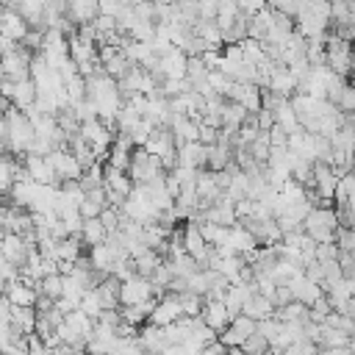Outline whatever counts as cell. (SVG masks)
Here are the masks:
<instances>
[{"mask_svg":"<svg viewBox=\"0 0 355 355\" xmlns=\"http://www.w3.org/2000/svg\"><path fill=\"white\" fill-rule=\"evenodd\" d=\"M275 302L269 300V297H263L261 291H255L247 302H244V313L250 316V319H255V322H261V319H269V316H275Z\"/></svg>","mask_w":355,"mask_h":355,"instance_id":"obj_21","label":"cell"},{"mask_svg":"<svg viewBox=\"0 0 355 355\" xmlns=\"http://www.w3.org/2000/svg\"><path fill=\"white\" fill-rule=\"evenodd\" d=\"M338 252H341V250H338L336 241H322V244H316V261H322V263H324V261H336Z\"/></svg>","mask_w":355,"mask_h":355,"instance_id":"obj_40","label":"cell"},{"mask_svg":"<svg viewBox=\"0 0 355 355\" xmlns=\"http://www.w3.org/2000/svg\"><path fill=\"white\" fill-rule=\"evenodd\" d=\"M255 116H258V125H261V130H269V128L277 122V119H275V111H269V108H261Z\"/></svg>","mask_w":355,"mask_h":355,"instance_id":"obj_48","label":"cell"},{"mask_svg":"<svg viewBox=\"0 0 355 355\" xmlns=\"http://www.w3.org/2000/svg\"><path fill=\"white\" fill-rule=\"evenodd\" d=\"M288 136H291V133H288L283 125H277V122L269 128V139H272V147H288Z\"/></svg>","mask_w":355,"mask_h":355,"instance_id":"obj_41","label":"cell"},{"mask_svg":"<svg viewBox=\"0 0 355 355\" xmlns=\"http://www.w3.org/2000/svg\"><path fill=\"white\" fill-rule=\"evenodd\" d=\"M186 69H189V55L180 50V47H172L166 55H161V64H158V78H186Z\"/></svg>","mask_w":355,"mask_h":355,"instance_id":"obj_11","label":"cell"},{"mask_svg":"<svg viewBox=\"0 0 355 355\" xmlns=\"http://www.w3.org/2000/svg\"><path fill=\"white\" fill-rule=\"evenodd\" d=\"M80 214H83V219H92V216H100V214H103V205L86 197V200L80 202Z\"/></svg>","mask_w":355,"mask_h":355,"instance_id":"obj_45","label":"cell"},{"mask_svg":"<svg viewBox=\"0 0 355 355\" xmlns=\"http://www.w3.org/2000/svg\"><path fill=\"white\" fill-rule=\"evenodd\" d=\"M119 300L122 305H141L147 300H161L153 280L150 277H141V275H133L130 280H122V291H119Z\"/></svg>","mask_w":355,"mask_h":355,"instance_id":"obj_4","label":"cell"},{"mask_svg":"<svg viewBox=\"0 0 355 355\" xmlns=\"http://www.w3.org/2000/svg\"><path fill=\"white\" fill-rule=\"evenodd\" d=\"M222 8V0H200V17L202 19H216Z\"/></svg>","mask_w":355,"mask_h":355,"instance_id":"obj_42","label":"cell"},{"mask_svg":"<svg viewBox=\"0 0 355 355\" xmlns=\"http://www.w3.org/2000/svg\"><path fill=\"white\" fill-rule=\"evenodd\" d=\"M275 119H277V125H283L288 133H294V130L302 128V125H300V116H297V111H294V105H291V100H280V105L275 108Z\"/></svg>","mask_w":355,"mask_h":355,"instance_id":"obj_26","label":"cell"},{"mask_svg":"<svg viewBox=\"0 0 355 355\" xmlns=\"http://www.w3.org/2000/svg\"><path fill=\"white\" fill-rule=\"evenodd\" d=\"M347 283H349V291L355 294V275H352V277H347Z\"/></svg>","mask_w":355,"mask_h":355,"instance_id":"obj_51","label":"cell"},{"mask_svg":"<svg viewBox=\"0 0 355 355\" xmlns=\"http://www.w3.org/2000/svg\"><path fill=\"white\" fill-rule=\"evenodd\" d=\"M80 311H86L92 319H97V316L103 313V302H100V297H97L94 288H89V291L83 294V300H80Z\"/></svg>","mask_w":355,"mask_h":355,"instance_id":"obj_35","label":"cell"},{"mask_svg":"<svg viewBox=\"0 0 355 355\" xmlns=\"http://www.w3.org/2000/svg\"><path fill=\"white\" fill-rule=\"evenodd\" d=\"M336 244L338 250H347V252H355V227H338L336 230Z\"/></svg>","mask_w":355,"mask_h":355,"instance_id":"obj_39","label":"cell"},{"mask_svg":"<svg viewBox=\"0 0 355 355\" xmlns=\"http://www.w3.org/2000/svg\"><path fill=\"white\" fill-rule=\"evenodd\" d=\"M80 236H83V241H86V244H89V250H92V247H97V244H105V241H108V227L103 225V219H100V216H92V219H86V222H83Z\"/></svg>","mask_w":355,"mask_h":355,"instance_id":"obj_23","label":"cell"},{"mask_svg":"<svg viewBox=\"0 0 355 355\" xmlns=\"http://www.w3.org/2000/svg\"><path fill=\"white\" fill-rule=\"evenodd\" d=\"M233 153H236V147H230V144H211L208 147V169H214V172H222L230 161H233Z\"/></svg>","mask_w":355,"mask_h":355,"instance_id":"obj_24","label":"cell"},{"mask_svg":"<svg viewBox=\"0 0 355 355\" xmlns=\"http://www.w3.org/2000/svg\"><path fill=\"white\" fill-rule=\"evenodd\" d=\"M227 355H250V352H244L241 347H230V352H227Z\"/></svg>","mask_w":355,"mask_h":355,"instance_id":"obj_50","label":"cell"},{"mask_svg":"<svg viewBox=\"0 0 355 355\" xmlns=\"http://www.w3.org/2000/svg\"><path fill=\"white\" fill-rule=\"evenodd\" d=\"M25 169L31 175L33 183H42V186H61L53 164H50V155H25Z\"/></svg>","mask_w":355,"mask_h":355,"instance_id":"obj_7","label":"cell"},{"mask_svg":"<svg viewBox=\"0 0 355 355\" xmlns=\"http://www.w3.org/2000/svg\"><path fill=\"white\" fill-rule=\"evenodd\" d=\"M333 311H336V308H333L330 297H327V294H322V297H319V300H316V302L311 305V319L322 324V322H324V319H327V316H330Z\"/></svg>","mask_w":355,"mask_h":355,"instance_id":"obj_34","label":"cell"},{"mask_svg":"<svg viewBox=\"0 0 355 355\" xmlns=\"http://www.w3.org/2000/svg\"><path fill=\"white\" fill-rule=\"evenodd\" d=\"M3 294H6L14 305H33V308H36V300H39V291H36L31 283H25L22 277H19L17 283H11Z\"/></svg>","mask_w":355,"mask_h":355,"instance_id":"obj_22","label":"cell"},{"mask_svg":"<svg viewBox=\"0 0 355 355\" xmlns=\"http://www.w3.org/2000/svg\"><path fill=\"white\" fill-rule=\"evenodd\" d=\"M272 31H275V11L272 8H263V11L252 14V19H250V39L266 42Z\"/></svg>","mask_w":355,"mask_h":355,"instance_id":"obj_19","label":"cell"},{"mask_svg":"<svg viewBox=\"0 0 355 355\" xmlns=\"http://www.w3.org/2000/svg\"><path fill=\"white\" fill-rule=\"evenodd\" d=\"M3 116L8 122V147H6V153H14V155H22L25 158L28 150H31V144L36 141V125L31 122L28 111H22L17 105H11Z\"/></svg>","mask_w":355,"mask_h":355,"instance_id":"obj_1","label":"cell"},{"mask_svg":"<svg viewBox=\"0 0 355 355\" xmlns=\"http://www.w3.org/2000/svg\"><path fill=\"white\" fill-rule=\"evenodd\" d=\"M11 100L17 108L28 111L36 100H39V89L33 83V78H25V80H14V92H11Z\"/></svg>","mask_w":355,"mask_h":355,"instance_id":"obj_20","label":"cell"},{"mask_svg":"<svg viewBox=\"0 0 355 355\" xmlns=\"http://www.w3.org/2000/svg\"><path fill=\"white\" fill-rule=\"evenodd\" d=\"M319 355H355L349 347H319Z\"/></svg>","mask_w":355,"mask_h":355,"instance_id":"obj_49","label":"cell"},{"mask_svg":"<svg viewBox=\"0 0 355 355\" xmlns=\"http://www.w3.org/2000/svg\"><path fill=\"white\" fill-rule=\"evenodd\" d=\"M178 300H180V308H183L186 316H202V308H205V297L202 294L183 291V294H178Z\"/></svg>","mask_w":355,"mask_h":355,"instance_id":"obj_30","label":"cell"},{"mask_svg":"<svg viewBox=\"0 0 355 355\" xmlns=\"http://www.w3.org/2000/svg\"><path fill=\"white\" fill-rule=\"evenodd\" d=\"M341 227L338 222V214L336 208L324 205V208H313L308 216H305V233L313 239V241H336V230Z\"/></svg>","mask_w":355,"mask_h":355,"instance_id":"obj_2","label":"cell"},{"mask_svg":"<svg viewBox=\"0 0 355 355\" xmlns=\"http://www.w3.org/2000/svg\"><path fill=\"white\" fill-rule=\"evenodd\" d=\"M277 308L280 305H288V302H294V291H291V286L286 283V286H277V291H275V300H272Z\"/></svg>","mask_w":355,"mask_h":355,"instance_id":"obj_44","label":"cell"},{"mask_svg":"<svg viewBox=\"0 0 355 355\" xmlns=\"http://www.w3.org/2000/svg\"><path fill=\"white\" fill-rule=\"evenodd\" d=\"M338 108L341 111H355V83H347L344 86L341 100H338Z\"/></svg>","mask_w":355,"mask_h":355,"instance_id":"obj_43","label":"cell"},{"mask_svg":"<svg viewBox=\"0 0 355 355\" xmlns=\"http://www.w3.org/2000/svg\"><path fill=\"white\" fill-rule=\"evenodd\" d=\"M266 6L272 11H280V14H288V17H300V11H302L300 0H266Z\"/></svg>","mask_w":355,"mask_h":355,"instance_id":"obj_38","label":"cell"},{"mask_svg":"<svg viewBox=\"0 0 355 355\" xmlns=\"http://www.w3.org/2000/svg\"><path fill=\"white\" fill-rule=\"evenodd\" d=\"M230 83H233V78H227L222 69H211V75H208V86H211L216 94H225V97H227Z\"/></svg>","mask_w":355,"mask_h":355,"instance_id":"obj_37","label":"cell"},{"mask_svg":"<svg viewBox=\"0 0 355 355\" xmlns=\"http://www.w3.org/2000/svg\"><path fill=\"white\" fill-rule=\"evenodd\" d=\"M202 319H205L208 327H214L216 333H222V330L233 322V313H230V308L225 305V300H208L205 308H202Z\"/></svg>","mask_w":355,"mask_h":355,"instance_id":"obj_15","label":"cell"},{"mask_svg":"<svg viewBox=\"0 0 355 355\" xmlns=\"http://www.w3.org/2000/svg\"><path fill=\"white\" fill-rule=\"evenodd\" d=\"M36 291L44 294V297H50V300H61V297H64V275H61V272L47 275V277L39 283Z\"/></svg>","mask_w":355,"mask_h":355,"instance_id":"obj_29","label":"cell"},{"mask_svg":"<svg viewBox=\"0 0 355 355\" xmlns=\"http://www.w3.org/2000/svg\"><path fill=\"white\" fill-rule=\"evenodd\" d=\"M178 164L189 169H208V144L186 141L183 147H178Z\"/></svg>","mask_w":355,"mask_h":355,"instance_id":"obj_13","label":"cell"},{"mask_svg":"<svg viewBox=\"0 0 355 355\" xmlns=\"http://www.w3.org/2000/svg\"><path fill=\"white\" fill-rule=\"evenodd\" d=\"M50 164H53V169H55V175H58V180L64 183V180H80L83 178V166H80V161L75 158V153L72 150H53L50 153Z\"/></svg>","mask_w":355,"mask_h":355,"instance_id":"obj_6","label":"cell"},{"mask_svg":"<svg viewBox=\"0 0 355 355\" xmlns=\"http://www.w3.org/2000/svg\"><path fill=\"white\" fill-rule=\"evenodd\" d=\"M130 3H141V0H130Z\"/></svg>","mask_w":355,"mask_h":355,"instance_id":"obj_52","label":"cell"},{"mask_svg":"<svg viewBox=\"0 0 355 355\" xmlns=\"http://www.w3.org/2000/svg\"><path fill=\"white\" fill-rule=\"evenodd\" d=\"M28 255H31V244H28L19 233L6 230V233H3V258L11 261V263H17L19 269H25Z\"/></svg>","mask_w":355,"mask_h":355,"instance_id":"obj_9","label":"cell"},{"mask_svg":"<svg viewBox=\"0 0 355 355\" xmlns=\"http://www.w3.org/2000/svg\"><path fill=\"white\" fill-rule=\"evenodd\" d=\"M349 333L338 330V327H330V324H322V338H319V347H349Z\"/></svg>","mask_w":355,"mask_h":355,"instance_id":"obj_31","label":"cell"},{"mask_svg":"<svg viewBox=\"0 0 355 355\" xmlns=\"http://www.w3.org/2000/svg\"><path fill=\"white\" fill-rule=\"evenodd\" d=\"M67 14L78 25H89L100 17V0H67Z\"/></svg>","mask_w":355,"mask_h":355,"instance_id":"obj_18","label":"cell"},{"mask_svg":"<svg viewBox=\"0 0 355 355\" xmlns=\"http://www.w3.org/2000/svg\"><path fill=\"white\" fill-rule=\"evenodd\" d=\"M89 258H92L94 269H100V272H105V275H114L116 255H114V250H111L108 244H97V247H92V250H89Z\"/></svg>","mask_w":355,"mask_h":355,"instance_id":"obj_25","label":"cell"},{"mask_svg":"<svg viewBox=\"0 0 355 355\" xmlns=\"http://www.w3.org/2000/svg\"><path fill=\"white\" fill-rule=\"evenodd\" d=\"M172 261V266H175V272L180 275V277H191L197 269H200V263L189 255V252H180V255H175V258H169Z\"/></svg>","mask_w":355,"mask_h":355,"instance_id":"obj_32","label":"cell"},{"mask_svg":"<svg viewBox=\"0 0 355 355\" xmlns=\"http://www.w3.org/2000/svg\"><path fill=\"white\" fill-rule=\"evenodd\" d=\"M227 352H230V347H227V344H222V338H216V341L205 344L200 355H227Z\"/></svg>","mask_w":355,"mask_h":355,"instance_id":"obj_46","label":"cell"},{"mask_svg":"<svg viewBox=\"0 0 355 355\" xmlns=\"http://www.w3.org/2000/svg\"><path fill=\"white\" fill-rule=\"evenodd\" d=\"M241 349H244V352H250V355H266V352L272 349V344H269V338H266V336H261V333L255 330V333L241 344Z\"/></svg>","mask_w":355,"mask_h":355,"instance_id":"obj_33","label":"cell"},{"mask_svg":"<svg viewBox=\"0 0 355 355\" xmlns=\"http://www.w3.org/2000/svg\"><path fill=\"white\" fill-rule=\"evenodd\" d=\"M288 286H291V291H294V300H300V302H305V305H313V302L324 294V286H322V283H316V280H311L305 272H302V275H297Z\"/></svg>","mask_w":355,"mask_h":355,"instance_id":"obj_14","label":"cell"},{"mask_svg":"<svg viewBox=\"0 0 355 355\" xmlns=\"http://www.w3.org/2000/svg\"><path fill=\"white\" fill-rule=\"evenodd\" d=\"M227 247H233V252H239V255H250V252H255L261 244H258V239L239 222V225H233L230 227V233H227V241H225Z\"/></svg>","mask_w":355,"mask_h":355,"instance_id":"obj_17","label":"cell"},{"mask_svg":"<svg viewBox=\"0 0 355 355\" xmlns=\"http://www.w3.org/2000/svg\"><path fill=\"white\" fill-rule=\"evenodd\" d=\"M130 36H133L136 42H153V39H155V22H141V19H136L133 28H130Z\"/></svg>","mask_w":355,"mask_h":355,"instance_id":"obj_36","label":"cell"},{"mask_svg":"<svg viewBox=\"0 0 355 355\" xmlns=\"http://www.w3.org/2000/svg\"><path fill=\"white\" fill-rule=\"evenodd\" d=\"M3 36L6 39H11V42H22L28 33H31V25H28V19L19 14V11H14L11 6H6V14H3Z\"/></svg>","mask_w":355,"mask_h":355,"instance_id":"obj_16","label":"cell"},{"mask_svg":"<svg viewBox=\"0 0 355 355\" xmlns=\"http://www.w3.org/2000/svg\"><path fill=\"white\" fill-rule=\"evenodd\" d=\"M255 330H258V322L250 319L247 313H241V316H236V319L219 333V338H222V344H227V347H241Z\"/></svg>","mask_w":355,"mask_h":355,"instance_id":"obj_8","label":"cell"},{"mask_svg":"<svg viewBox=\"0 0 355 355\" xmlns=\"http://www.w3.org/2000/svg\"><path fill=\"white\" fill-rule=\"evenodd\" d=\"M324 50H327V67L336 72V75H352V64H355V53H352V44L349 39L333 33L327 36L324 42Z\"/></svg>","mask_w":355,"mask_h":355,"instance_id":"obj_3","label":"cell"},{"mask_svg":"<svg viewBox=\"0 0 355 355\" xmlns=\"http://www.w3.org/2000/svg\"><path fill=\"white\" fill-rule=\"evenodd\" d=\"M250 119V111L244 108V103H227V108H225V125L222 128H230V130H239L244 122Z\"/></svg>","mask_w":355,"mask_h":355,"instance_id":"obj_28","label":"cell"},{"mask_svg":"<svg viewBox=\"0 0 355 355\" xmlns=\"http://www.w3.org/2000/svg\"><path fill=\"white\" fill-rule=\"evenodd\" d=\"M297 86H300V80L294 78V72L288 69V64H277L275 67V72H272V78H269V92H275V94H280V97H294L297 94Z\"/></svg>","mask_w":355,"mask_h":355,"instance_id":"obj_12","label":"cell"},{"mask_svg":"<svg viewBox=\"0 0 355 355\" xmlns=\"http://www.w3.org/2000/svg\"><path fill=\"white\" fill-rule=\"evenodd\" d=\"M83 355H89V352H83Z\"/></svg>","mask_w":355,"mask_h":355,"instance_id":"obj_53","label":"cell"},{"mask_svg":"<svg viewBox=\"0 0 355 355\" xmlns=\"http://www.w3.org/2000/svg\"><path fill=\"white\" fill-rule=\"evenodd\" d=\"M236 3H239V8H241V11H247V14H258V11L269 8V6H266V0H236Z\"/></svg>","mask_w":355,"mask_h":355,"instance_id":"obj_47","label":"cell"},{"mask_svg":"<svg viewBox=\"0 0 355 355\" xmlns=\"http://www.w3.org/2000/svg\"><path fill=\"white\" fill-rule=\"evenodd\" d=\"M338 183H341V172H338L336 166L322 164V161H316V164H313V191H316L319 197L333 200V197H336Z\"/></svg>","mask_w":355,"mask_h":355,"instance_id":"obj_5","label":"cell"},{"mask_svg":"<svg viewBox=\"0 0 355 355\" xmlns=\"http://www.w3.org/2000/svg\"><path fill=\"white\" fill-rule=\"evenodd\" d=\"M133 261H136V272H139L141 277H153V275H155V269H158L166 258H164L158 250H153V247H150L144 255H139V258H133Z\"/></svg>","mask_w":355,"mask_h":355,"instance_id":"obj_27","label":"cell"},{"mask_svg":"<svg viewBox=\"0 0 355 355\" xmlns=\"http://www.w3.org/2000/svg\"><path fill=\"white\" fill-rule=\"evenodd\" d=\"M183 316V308H180V300L175 294H166L158 300L155 311L150 313V324H158V327H166L172 322H178Z\"/></svg>","mask_w":355,"mask_h":355,"instance_id":"obj_10","label":"cell"}]
</instances>
